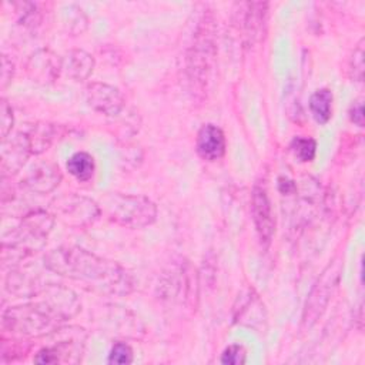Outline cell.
<instances>
[{"label":"cell","mask_w":365,"mask_h":365,"mask_svg":"<svg viewBox=\"0 0 365 365\" xmlns=\"http://www.w3.org/2000/svg\"><path fill=\"white\" fill-rule=\"evenodd\" d=\"M44 265L57 275L80 281L94 291L110 295H127L134 287L131 275L118 262L80 247L51 250L44 257Z\"/></svg>","instance_id":"6da1fadb"},{"label":"cell","mask_w":365,"mask_h":365,"mask_svg":"<svg viewBox=\"0 0 365 365\" xmlns=\"http://www.w3.org/2000/svg\"><path fill=\"white\" fill-rule=\"evenodd\" d=\"M36 295L37 299L4 311L3 327L7 331L24 336H38L56 329L60 322L73 318L81 309L76 292L63 285H47Z\"/></svg>","instance_id":"7a4b0ae2"},{"label":"cell","mask_w":365,"mask_h":365,"mask_svg":"<svg viewBox=\"0 0 365 365\" xmlns=\"http://www.w3.org/2000/svg\"><path fill=\"white\" fill-rule=\"evenodd\" d=\"M53 225V215L44 210H34L26 214L9 232L11 241L1 242V261L14 265L33 251L43 248Z\"/></svg>","instance_id":"3957f363"},{"label":"cell","mask_w":365,"mask_h":365,"mask_svg":"<svg viewBox=\"0 0 365 365\" xmlns=\"http://www.w3.org/2000/svg\"><path fill=\"white\" fill-rule=\"evenodd\" d=\"M103 208L111 221L127 228H143L157 218L155 204L144 195L110 192L104 198Z\"/></svg>","instance_id":"277c9868"},{"label":"cell","mask_w":365,"mask_h":365,"mask_svg":"<svg viewBox=\"0 0 365 365\" xmlns=\"http://www.w3.org/2000/svg\"><path fill=\"white\" fill-rule=\"evenodd\" d=\"M46 344L34 356L37 364H78L81 361L86 332L83 328H56Z\"/></svg>","instance_id":"5b68a950"},{"label":"cell","mask_w":365,"mask_h":365,"mask_svg":"<svg viewBox=\"0 0 365 365\" xmlns=\"http://www.w3.org/2000/svg\"><path fill=\"white\" fill-rule=\"evenodd\" d=\"M341 272H342V261L339 258H335L332 259V262L327 265V268L322 271V274L317 279L314 288L308 295L304 315H302V322L307 328L312 327L315 321L325 311L331 299V295L338 287Z\"/></svg>","instance_id":"8992f818"},{"label":"cell","mask_w":365,"mask_h":365,"mask_svg":"<svg viewBox=\"0 0 365 365\" xmlns=\"http://www.w3.org/2000/svg\"><path fill=\"white\" fill-rule=\"evenodd\" d=\"M51 210L64 224L76 228L91 225L100 215L96 201L76 192H64L51 201Z\"/></svg>","instance_id":"52a82bcc"},{"label":"cell","mask_w":365,"mask_h":365,"mask_svg":"<svg viewBox=\"0 0 365 365\" xmlns=\"http://www.w3.org/2000/svg\"><path fill=\"white\" fill-rule=\"evenodd\" d=\"M84 94L87 104L93 110L108 117L118 115L124 107V97L120 90L107 83H90L86 87Z\"/></svg>","instance_id":"ba28073f"},{"label":"cell","mask_w":365,"mask_h":365,"mask_svg":"<svg viewBox=\"0 0 365 365\" xmlns=\"http://www.w3.org/2000/svg\"><path fill=\"white\" fill-rule=\"evenodd\" d=\"M31 154L27 134L17 133L1 140L0 167L3 178L17 174Z\"/></svg>","instance_id":"9c48e42d"},{"label":"cell","mask_w":365,"mask_h":365,"mask_svg":"<svg viewBox=\"0 0 365 365\" xmlns=\"http://www.w3.org/2000/svg\"><path fill=\"white\" fill-rule=\"evenodd\" d=\"M267 9L268 4L262 1H247L237 4V24L242 31V36L250 43L261 38L267 21Z\"/></svg>","instance_id":"30bf717a"},{"label":"cell","mask_w":365,"mask_h":365,"mask_svg":"<svg viewBox=\"0 0 365 365\" xmlns=\"http://www.w3.org/2000/svg\"><path fill=\"white\" fill-rule=\"evenodd\" d=\"M251 214L255 224V231L258 238L264 247L271 244L274 231H275V220L272 214V207L267 191L262 187H254L251 195Z\"/></svg>","instance_id":"8fae6325"},{"label":"cell","mask_w":365,"mask_h":365,"mask_svg":"<svg viewBox=\"0 0 365 365\" xmlns=\"http://www.w3.org/2000/svg\"><path fill=\"white\" fill-rule=\"evenodd\" d=\"M26 70L33 81L40 84H51L57 80L61 71V58H58V56L48 48H40L29 57Z\"/></svg>","instance_id":"7c38bea8"},{"label":"cell","mask_w":365,"mask_h":365,"mask_svg":"<svg viewBox=\"0 0 365 365\" xmlns=\"http://www.w3.org/2000/svg\"><path fill=\"white\" fill-rule=\"evenodd\" d=\"M61 181L60 170L50 163H38L33 165L21 178V185L36 194H47L53 191Z\"/></svg>","instance_id":"4fadbf2b"},{"label":"cell","mask_w":365,"mask_h":365,"mask_svg":"<svg viewBox=\"0 0 365 365\" xmlns=\"http://www.w3.org/2000/svg\"><path fill=\"white\" fill-rule=\"evenodd\" d=\"M265 319V307L252 289L240 294L234 305V321L241 325L257 328Z\"/></svg>","instance_id":"5bb4252c"},{"label":"cell","mask_w":365,"mask_h":365,"mask_svg":"<svg viewBox=\"0 0 365 365\" xmlns=\"http://www.w3.org/2000/svg\"><path fill=\"white\" fill-rule=\"evenodd\" d=\"M197 153L207 161L220 160L225 153V135L222 130L214 124H205L197 134Z\"/></svg>","instance_id":"9a60e30c"},{"label":"cell","mask_w":365,"mask_h":365,"mask_svg":"<svg viewBox=\"0 0 365 365\" xmlns=\"http://www.w3.org/2000/svg\"><path fill=\"white\" fill-rule=\"evenodd\" d=\"M94 57L81 48H73L61 58V70L74 81L88 78L94 70Z\"/></svg>","instance_id":"2e32d148"},{"label":"cell","mask_w":365,"mask_h":365,"mask_svg":"<svg viewBox=\"0 0 365 365\" xmlns=\"http://www.w3.org/2000/svg\"><path fill=\"white\" fill-rule=\"evenodd\" d=\"M309 110L317 123L325 124L332 115V91L319 88L309 97Z\"/></svg>","instance_id":"e0dca14e"},{"label":"cell","mask_w":365,"mask_h":365,"mask_svg":"<svg viewBox=\"0 0 365 365\" xmlns=\"http://www.w3.org/2000/svg\"><path fill=\"white\" fill-rule=\"evenodd\" d=\"M56 134L54 125L48 123H38L31 127V130L27 133V138L30 143V150L31 154H40L46 151Z\"/></svg>","instance_id":"ac0fdd59"},{"label":"cell","mask_w":365,"mask_h":365,"mask_svg":"<svg viewBox=\"0 0 365 365\" xmlns=\"http://www.w3.org/2000/svg\"><path fill=\"white\" fill-rule=\"evenodd\" d=\"M67 171L76 177L78 181H88L96 170V164H94V158L84 151H78L76 154H73L68 160H67Z\"/></svg>","instance_id":"d6986e66"},{"label":"cell","mask_w":365,"mask_h":365,"mask_svg":"<svg viewBox=\"0 0 365 365\" xmlns=\"http://www.w3.org/2000/svg\"><path fill=\"white\" fill-rule=\"evenodd\" d=\"M61 20H63V26L66 27L67 31L74 33V34H80L86 30L87 27V17L83 13V10L76 6V4H66L61 9Z\"/></svg>","instance_id":"ffe728a7"},{"label":"cell","mask_w":365,"mask_h":365,"mask_svg":"<svg viewBox=\"0 0 365 365\" xmlns=\"http://www.w3.org/2000/svg\"><path fill=\"white\" fill-rule=\"evenodd\" d=\"M291 150L299 161H312L317 153V143L311 137H295L291 143Z\"/></svg>","instance_id":"44dd1931"},{"label":"cell","mask_w":365,"mask_h":365,"mask_svg":"<svg viewBox=\"0 0 365 365\" xmlns=\"http://www.w3.org/2000/svg\"><path fill=\"white\" fill-rule=\"evenodd\" d=\"M108 364H131L133 349L125 342H115L108 354Z\"/></svg>","instance_id":"7402d4cb"},{"label":"cell","mask_w":365,"mask_h":365,"mask_svg":"<svg viewBox=\"0 0 365 365\" xmlns=\"http://www.w3.org/2000/svg\"><path fill=\"white\" fill-rule=\"evenodd\" d=\"M14 125V115H13V108L9 104L6 98H1L0 104V134L1 140L7 138L11 134V128Z\"/></svg>","instance_id":"603a6c76"},{"label":"cell","mask_w":365,"mask_h":365,"mask_svg":"<svg viewBox=\"0 0 365 365\" xmlns=\"http://www.w3.org/2000/svg\"><path fill=\"white\" fill-rule=\"evenodd\" d=\"M349 68L352 73V77L356 81H362L364 78V38L359 40L356 47L354 48V53L351 56Z\"/></svg>","instance_id":"cb8c5ba5"},{"label":"cell","mask_w":365,"mask_h":365,"mask_svg":"<svg viewBox=\"0 0 365 365\" xmlns=\"http://www.w3.org/2000/svg\"><path fill=\"white\" fill-rule=\"evenodd\" d=\"M247 359V354L242 345L234 344L230 345L224 349V352L221 354V364H228V365H240L244 364Z\"/></svg>","instance_id":"d4e9b609"},{"label":"cell","mask_w":365,"mask_h":365,"mask_svg":"<svg viewBox=\"0 0 365 365\" xmlns=\"http://www.w3.org/2000/svg\"><path fill=\"white\" fill-rule=\"evenodd\" d=\"M13 74H14V64L11 60H9L7 56L1 57V88H6L11 80H13Z\"/></svg>","instance_id":"484cf974"},{"label":"cell","mask_w":365,"mask_h":365,"mask_svg":"<svg viewBox=\"0 0 365 365\" xmlns=\"http://www.w3.org/2000/svg\"><path fill=\"white\" fill-rule=\"evenodd\" d=\"M349 118L358 127H364V104L362 100H356L349 108Z\"/></svg>","instance_id":"4316f807"},{"label":"cell","mask_w":365,"mask_h":365,"mask_svg":"<svg viewBox=\"0 0 365 365\" xmlns=\"http://www.w3.org/2000/svg\"><path fill=\"white\" fill-rule=\"evenodd\" d=\"M278 188H279V191H281L282 194H289L291 191L295 190V184H294V181H291V180H287V178L281 177V178L278 180Z\"/></svg>","instance_id":"83f0119b"}]
</instances>
